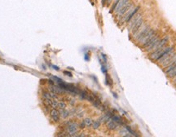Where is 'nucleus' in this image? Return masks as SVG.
Listing matches in <instances>:
<instances>
[{"mask_svg": "<svg viewBox=\"0 0 176 137\" xmlns=\"http://www.w3.org/2000/svg\"><path fill=\"white\" fill-rule=\"evenodd\" d=\"M175 60H176V54H175L174 52H171V53L163 60V62L161 63V65L162 67H164V68H165V67L169 66L170 64H172L173 62H175Z\"/></svg>", "mask_w": 176, "mask_h": 137, "instance_id": "1", "label": "nucleus"}, {"mask_svg": "<svg viewBox=\"0 0 176 137\" xmlns=\"http://www.w3.org/2000/svg\"><path fill=\"white\" fill-rule=\"evenodd\" d=\"M77 127H78V124L76 123H72L69 126H67L66 132L68 133L69 136H73L77 132Z\"/></svg>", "mask_w": 176, "mask_h": 137, "instance_id": "2", "label": "nucleus"}, {"mask_svg": "<svg viewBox=\"0 0 176 137\" xmlns=\"http://www.w3.org/2000/svg\"><path fill=\"white\" fill-rule=\"evenodd\" d=\"M155 35H156V30H155V29H150V30L148 31V33H147L145 36L143 38V39H142L139 43L141 44V46H142L143 44L146 43L148 41V40H150L151 39H152V38H153Z\"/></svg>", "mask_w": 176, "mask_h": 137, "instance_id": "3", "label": "nucleus"}, {"mask_svg": "<svg viewBox=\"0 0 176 137\" xmlns=\"http://www.w3.org/2000/svg\"><path fill=\"white\" fill-rule=\"evenodd\" d=\"M127 3H129V0H118L117 3H115L114 7H115V12L118 13L120 12V10Z\"/></svg>", "mask_w": 176, "mask_h": 137, "instance_id": "4", "label": "nucleus"}, {"mask_svg": "<svg viewBox=\"0 0 176 137\" xmlns=\"http://www.w3.org/2000/svg\"><path fill=\"white\" fill-rule=\"evenodd\" d=\"M131 8H133V4L131 3H127L124 7L120 10V12L117 13L119 16V17H121V16H124V15L130 9H131Z\"/></svg>", "mask_w": 176, "mask_h": 137, "instance_id": "5", "label": "nucleus"}, {"mask_svg": "<svg viewBox=\"0 0 176 137\" xmlns=\"http://www.w3.org/2000/svg\"><path fill=\"white\" fill-rule=\"evenodd\" d=\"M143 25H144V19H143V17H141L137 22H136V24L134 25L133 29H131L132 33H133V34H134V33H135L140 28H141V26Z\"/></svg>", "mask_w": 176, "mask_h": 137, "instance_id": "6", "label": "nucleus"}, {"mask_svg": "<svg viewBox=\"0 0 176 137\" xmlns=\"http://www.w3.org/2000/svg\"><path fill=\"white\" fill-rule=\"evenodd\" d=\"M51 117L54 122L57 123V122L60 121V112L56 110V109H53L51 111Z\"/></svg>", "mask_w": 176, "mask_h": 137, "instance_id": "7", "label": "nucleus"}, {"mask_svg": "<svg viewBox=\"0 0 176 137\" xmlns=\"http://www.w3.org/2000/svg\"><path fill=\"white\" fill-rule=\"evenodd\" d=\"M141 17H142L141 14H138V15H135V17H133V18L131 19V21L129 22V29H131V30L132 29H133L134 25L136 24V22H137L138 20H139Z\"/></svg>", "mask_w": 176, "mask_h": 137, "instance_id": "8", "label": "nucleus"}, {"mask_svg": "<svg viewBox=\"0 0 176 137\" xmlns=\"http://www.w3.org/2000/svg\"><path fill=\"white\" fill-rule=\"evenodd\" d=\"M106 124H107V127H108L109 130H116L119 126L118 124L117 123H115L114 121H113L112 119H110L108 122H107Z\"/></svg>", "mask_w": 176, "mask_h": 137, "instance_id": "9", "label": "nucleus"}, {"mask_svg": "<svg viewBox=\"0 0 176 137\" xmlns=\"http://www.w3.org/2000/svg\"><path fill=\"white\" fill-rule=\"evenodd\" d=\"M111 119H112L113 121H114L115 123H117L118 125H123V124H124V123H123V119L118 115L113 114L112 117H111Z\"/></svg>", "mask_w": 176, "mask_h": 137, "instance_id": "10", "label": "nucleus"}, {"mask_svg": "<svg viewBox=\"0 0 176 137\" xmlns=\"http://www.w3.org/2000/svg\"><path fill=\"white\" fill-rule=\"evenodd\" d=\"M139 7H135V9L132 10V12H131V14L129 15V16H128V17H127L126 20V21L128 22V23H129L130 21H131V20L134 17V16H135V15L136 14V12H137V11H138V10H139Z\"/></svg>", "mask_w": 176, "mask_h": 137, "instance_id": "11", "label": "nucleus"}, {"mask_svg": "<svg viewBox=\"0 0 176 137\" xmlns=\"http://www.w3.org/2000/svg\"><path fill=\"white\" fill-rule=\"evenodd\" d=\"M59 112H60V115L63 118H66V117H68L69 116V112L68 110H66V109H60Z\"/></svg>", "mask_w": 176, "mask_h": 137, "instance_id": "12", "label": "nucleus"}, {"mask_svg": "<svg viewBox=\"0 0 176 137\" xmlns=\"http://www.w3.org/2000/svg\"><path fill=\"white\" fill-rule=\"evenodd\" d=\"M166 74L168 75V77L170 78H175L176 77V66L173 69H171L170 71H169L168 73H166Z\"/></svg>", "mask_w": 176, "mask_h": 137, "instance_id": "13", "label": "nucleus"}, {"mask_svg": "<svg viewBox=\"0 0 176 137\" xmlns=\"http://www.w3.org/2000/svg\"><path fill=\"white\" fill-rule=\"evenodd\" d=\"M126 130H128V132L129 133H131V135H132V136H134L135 137H139V135H138L137 133H136V132L135 131V130H133L131 129V127H130V126H126Z\"/></svg>", "mask_w": 176, "mask_h": 137, "instance_id": "14", "label": "nucleus"}, {"mask_svg": "<svg viewBox=\"0 0 176 137\" xmlns=\"http://www.w3.org/2000/svg\"><path fill=\"white\" fill-rule=\"evenodd\" d=\"M176 66V60L175 62H173L172 64H170L169 65V66H167V67H165V73H168L169 71H170L171 69H173L174 68H175V67Z\"/></svg>", "mask_w": 176, "mask_h": 137, "instance_id": "15", "label": "nucleus"}, {"mask_svg": "<svg viewBox=\"0 0 176 137\" xmlns=\"http://www.w3.org/2000/svg\"><path fill=\"white\" fill-rule=\"evenodd\" d=\"M92 104H93L94 106H95V108H97V109H100V105H101L100 100H98V99H95V100H93V102H92Z\"/></svg>", "mask_w": 176, "mask_h": 137, "instance_id": "16", "label": "nucleus"}, {"mask_svg": "<svg viewBox=\"0 0 176 137\" xmlns=\"http://www.w3.org/2000/svg\"><path fill=\"white\" fill-rule=\"evenodd\" d=\"M83 122L85 123L86 126H92V124H93V121H92V119H91L90 117L85 118Z\"/></svg>", "mask_w": 176, "mask_h": 137, "instance_id": "17", "label": "nucleus"}, {"mask_svg": "<svg viewBox=\"0 0 176 137\" xmlns=\"http://www.w3.org/2000/svg\"><path fill=\"white\" fill-rule=\"evenodd\" d=\"M43 97L45 100H52V98L51 97V95H50V92H47V91L43 92Z\"/></svg>", "mask_w": 176, "mask_h": 137, "instance_id": "18", "label": "nucleus"}, {"mask_svg": "<svg viewBox=\"0 0 176 137\" xmlns=\"http://www.w3.org/2000/svg\"><path fill=\"white\" fill-rule=\"evenodd\" d=\"M51 79L53 80L54 82H56L58 84H60V83H64V81L61 79V78H58V77H56V76H52L51 77Z\"/></svg>", "mask_w": 176, "mask_h": 137, "instance_id": "19", "label": "nucleus"}, {"mask_svg": "<svg viewBox=\"0 0 176 137\" xmlns=\"http://www.w3.org/2000/svg\"><path fill=\"white\" fill-rule=\"evenodd\" d=\"M58 108L60 109H66V104L64 101H60L58 103Z\"/></svg>", "mask_w": 176, "mask_h": 137, "instance_id": "20", "label": "nucleus"}, {"mask_svg": "<svg viewBox=\"0 0 176 137\" xmlns=\"http://www.w3.org/2000/svg\"><path fill=\"white\" fill-rule=\"evenodd\" d=\"M58 101L56 100H51V106L52 107L53 109H56L58 108Z\"/></svg>", "mask_w": 176, "mask_h": 137, "instance_id": "21", "label": "nucleus"}, {"mask_svg": "<svg viewBox=\"0 0 176 137\" xmlns=\"http://www.w3.org/2000/svg\"><path fill=\"white\" fill-rule=\"evenodd\" d=\"M100 123L99 122V120H98V121L93 122V124H92V127H93L94 129H98V128L100 127Z\"/></svg>", "mask_w": 176, "mask_h": 137, "instance_id": "22", "label": "nucleus"}, {"mask_svg": "<svg viewBox=\"0 0 176 137\" xmlns=\"http://www.w3.org/2000/svg\"><path fill=\"white\" fill-rule=\"evenodd\" d=\"M64 74H65V75H67V76H69V77H72V76H73V74H72V73H71V72H69V71H64Z\"/></svg>", "mask_w": 176, "mask_h": 137, "instance_id": "23", "label": "nucleus"}, {"mask_svg": "<svg viewBox=\"0 0 176 137\" xmlns=\"http://www.w3.org/2000/svg\"><path fill=\"white\" fill-rule=\"evenodd\" d=\"M85 126H86V124H85L84 122H82L81 124H80V125H79V127L82 128H82H84Z\"/></svg>", "mask_w": 176, "mask_h": 137, "instance_id": "24", "label": "nucleus"}, {"mask_svg": "<svg viewBox=\"0 0 176 137\" xmlns=\"http://www.w3.org/2000/svg\"><path fill=\"white\" fill-rule=\"evenodd\" d=\"M51 66H52V68H54V69H56V70H57V71H58V70H60V68H59L58 66H56V65H52Z\"/></svg>", "mask_w": 176, "mask_h": 137, "instance_id": "25", "label": "nucleus"}, {"mask_svg": "<svg viewBox=\"0 0 176 137\" xmlns=\"http://www.w3.org/2000/svg\"><path fill=\"white\" fill-rule=\"evenodd\" d=\"M102 71H103V73H105L107 72L106 67H105V66H104V65H103V66H102Z\"/></svg>", "mask_w": 176, "mask_h": 137, "instance_id": "26", "label": "nucleus"}, {"mask_svg": "<svg viewBox=\"0 0 176 137\" xmlns=\"http://www.w3.org/2000/svg\"><path fill=\"white\" fill-rule=\"evenodd\" d=\"M74 137H84V135L81 134V135H77V136H75Z\"/></svg>", "mask_w": 176, "mask_h": 137, "instance_id": "27", "label": "nucleus"}, {"mask_svg": "<svg viewBox=\"0 0 176 137\" xmlns=\"http://www.w3.org/2000/svg\"><path fill=\"white\" fill-rule=\"evenodd\" d=\"M174 83L176 84V77L175 78V79H174Z\"/></svg>", "mask_w": 176, "mask_h": 137, "instance_id": "28", "label": "nucleus"}, {"mask_svg": "<svg viewBox=\"0 0 176 137\" xmlns=\"http://www.w3.org/2000/svg\"><path fill=\"white\" fill-rule=\"evenodd\" d=\"M113 96H114V97L117 98V94H116V93H113Z\"/></svg>", "mask_w": 176, "mask_h": 137, "instance_id": "29", "label": "nucleus"}]
</instances>
